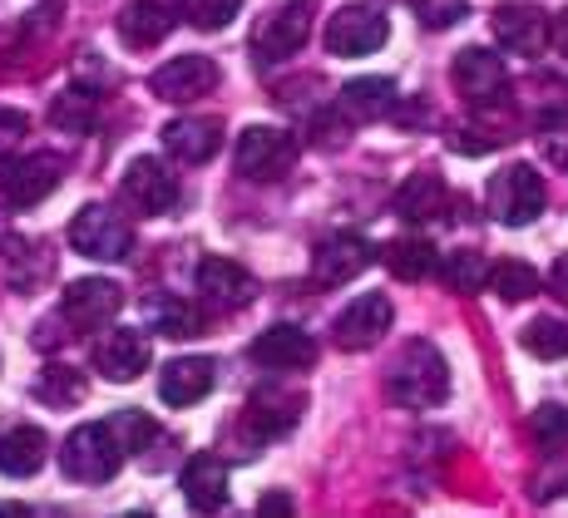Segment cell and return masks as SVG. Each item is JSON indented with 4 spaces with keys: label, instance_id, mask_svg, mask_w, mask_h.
<instances>
[{
    "label": "cell",
    "instance_id": "1",
    "mask_svg": "<svg viewBox=\"0 0 568 518\" xmlns=\"http://www.w3.org/2000/svg\"><path fill=\"white\" fill-rule=\"evenodd\" d=\"M386 390L396 395L406 410H435L450 395V360L430 346V341H406L400 356L386 370Z\"/></svg>",
    "mask_w": 568,
    "mask_h": 518
},
{
    "label": "cell",
    "instance_id": "2",
    "mask_svg": "<svg viewBox=\"0 0 568 518\" xmlns=\"http://www.w3.org/2000/svg\"><path fill=\"white\" fill-rule=\"evenodd\" d=\"M544 203H549V189H544V173L534 169V163H509L485 189L489 217L505 227H529L534 217L544 213Z\"/></svg>",
    "mask_w": 568,
    "mask_h": 518
},
{
    "label": "cell",
    "instance_id": "3",
    "mask_svg": "<svg viewBox=\"0 0 568 518\" xmlns=\"http://www.w3.org/2000/svg\"><path fill=\"white\" fill-rule=\"evenodd\" d=\"M119 465H124V445L114 439L109 425L70 429V439H64V449H60V469L70 474L74 484H104L119 474Z\"/></svg>",
    "mask_w": 568,
    "mask_h": 518
},
{
    "label": "cell",
    "instance_id": "4",
    "mask_svg": "<svg viewBox=\"0 0 568 518\" xmlns=\"http://www.w3.org/2000/svg\"><path fill=\"white\" fill-rule=\"evenodd\" d=\"M70 247L90 262H124L134 252V227L104 203H84L70 223Z\"/></svg>",
    "mask_w": 568,
    "mask_h": 518
},
{
    "label": "cell",
    "instance_id": "5",
    "mask_svg": "<svg viewBox=\"0 0 568 518\" xmlns=\"http://www.w3.org/2000/svg\"><path fill=\"white\" fill-rule=\"evenodd\" d=\"M312 10H316V0H287V6H277L272 16H262L253 30V60L282 64V60H292V54H302V45H307V35H312Z\"/></svg>",
    "mask_w": 568,
    "mask_h": 518
},
{
    "label": "cell",
    "instance_id": "6",
    "mask_svg": "<svg viewBox=\"0 0 568 518\" xmlns=\"http://www.w3.org/2000/svg\"><path fill=\"white\" fill-rule=\"evenodd\" d=\"M297 163V139L277 124H253L237 139V173L253 183H277Z\"/></svg>",
    "mask_w": 568,
    "mask_h": 518
},
{
    "label": "cell",
    "instance_id": "7",
    "mask_svg": "<svg viewBox=\"0 0 568 518\" xmlns=\"http://www.w3.org/2000/svg\"><path fill=\"white\" fill-rule=\"evenodd\" d=\"M390 40V20L381 6H342L326 20V50L342 54V60H362L376 54Z\"/></svg>",
    "mask_w": 568,
    "mask_h": 518
},
{
    "label": "cell",
    "instance_id": "8",
    "mask_svg": "<svg viewBox=\"0 0 568 518\" xmlns=\"http://www.w3.org/2000/svg\"><path fill=\"white\" fill-rule=\"evenodd\" d=\"M60 189V159L54 153H26V159H0V197L10 207H36Z\"/></svg>",
    "mask_w": 568,
    "mask_h": 518
},
{
    "label": "cell",
    "instance_id": "9",
    "mask_svg": "<svg viewBox=\"0 0 568 518\" xmlns=\"http://www.w3.org/2000/svg\"><path fill=\"white\" fill-rule=\"evenodd\" d=\"M450 80H455V90L465 94V104H475V109L505 104V94H509L505 60H499V54H489V50H479V45H469V50L455 54Z\"/></svg>",
    "mask_w": 568,
    "mask_h": 518
},
{
    "label": "cell",
    "instance_id": "10",
    "mask_svg": "<svg viewBox=\"0 0 568 518\" xmlns=\"http://www.w3.org/2000/svg\"><path fill=\"white\" fill-rule=\"evenodd\" d=\"M119 306H124V286L109 282V277H80V282L64 286V296H60V316L74 331L109 326L119 316Z\"/></svg>",
    "mask_w": 568,
    "mask_h": 518
},
{
    "label": "cell",
    "instance_id": "11",
    "mask_svg": "<svg viewBox=\"0 0 568 518\" xmlns=\"http://www.w3.org/2000/svg\"><path fill=\"white\" fill-rule=\"evenodd\" d=\"M371 262H376V247H371V237H362V233H332V237L316 242L312 277L322 282V286H346V282L362 277Z\"/></svg>",
    "mask_w": 568,
    "mask_h": 518
},
{
    "label": "cell",
    "instance_id": "12",
    "mask_svg": "<svg viewBox=\"0 0 568 518\" xmlns=\"http://www.w3.org/2000/svg\"><path fill=\"white\" fill-rule=\"evenodd\" d=\"M390 316H396V306H390V296L381 292H362L356 302L342 306V316H336L332 336L342 351H371L381 336L390 331Z\"/></svg>",
    "mask_w": 568,
    "mask_h": 518
},
{
    "label": "cell",
    "instance_id": "13",
    "mask_svg": "<svg viewBox=\"0 0 568 518\" xmlns=\"http://www.w3.org/2000/svg\"><path fill=\"white\" fill-rule=\"evenodd\" d=\"M495 40H499V50H509V54H544V45H549V16H544L534 0H505V6L495 10Z\"/></svg>",
    "mask_w": 568,
    "mask_h": 518
},
{
    "label": "cell",
    "instance_id": "14",
    "mask_svg": "<svg viewBox=\"0 0 568 518\" xmlns=\"http://www.w3.org/2000/svg\"><path fill=\"white\" fill-rule=\"evenodd\" d=\"M119 189H124V197L144 217H163L179 207V179H173L169 163H159V159H134L124 169V183H119Z\"/></svg>",
    "mask_w": 568,
    "mask_h": 518
},
{
    "label": "cell",
    "instance_id": "15",
    "mask_svg": "<svg viewBox=\"0 0 568 518\" xmlns=\"http://www.w3.org/2000/svg\"><path fill=\"white\" fill-rule=\"evenodd\" d=\"M149 90L159 99H169V104H193V99L217 90V64L207 60V54H179V60L159 64Z\"/></svg>",
    "mask_w": 568,
    "mask_h": 518
},
{
    "label": "cell",
    "instance_id": "16",
    "mask_svg": "<svg viewBox=\"0 0 568 518\" xmlns=\"http://www.w3.org/2000/svg\"><path fill=\"white\" fill-rule=\"evenodd\" d=\"M149 360H154V351H149L144 331H104V336L94 341V370L114 385L139 380L149 370Z\"/></svg>",
    "mask_w": 568,
    "mask_h": 518
},
{
    "label": "cell",
    "instance_id": "17",
    "mask_svg": "<svg viewBox=\"0 0 568 518\" xmlns=\"http://www.w3.org/2000/svg\"><path fill=\"white\" fill-rule=\"evenodd\" d=\"M253 360L262 370H307L316 360V341H312V331L277 322L253 341Z\"/></svg>",
    "mask_w": 568,
    "mask_h": 518
},
{
    "label": "cell",
    "instance_id": "18",
    "mask_svg": "<svg viewBox=\"0 0 568 518\" xmlns=\"http://www.w3.org/2000/svg\"><path fill=\"white\" fill-rule=\"evenodd\" d=\"M390 109H396V80H381V74H371V80H352L342 94H336V119H342L346 129L381 124Z\"/></svg>",
    "mask_w": 568,
    "mask_h": 518
},
{
    "label": "cell",
    "instance_id": "19",
    "mask_svg": "<svg viewBox=\"0 0 568 518\" xmlns=\"http://www.w3.org/2000/svg\"><path fill=\"white\" fill-rule=\"evenodd\" d=\"M199 292H203V302L217 306V312H237V306L253 302L257 282L247 277V267H237L233 257H203L199 262Z\"/></svg>",
    "mask_w": 568,
    "mask_h": 518
},
{
    "label": "cell",
    "instance_id": "20",
    "mask_svg": "<svg viewBox=\"0 0 568 518\" xmlns=\"http://www.w3.org/2000/svg\"><path fill=\"white\" fill-rule=\"evenodd\" d=\"M213 360L207 356H179V360H169L163 366V376H159V395H163V405H199L207 390H213Z\"/></svg>",
    "mask_w": 568,
    "mask_h": 518
},
{
    "label": "cell",
    "instance_id": "21",
    "mask_svg": "<svg viewBox=\"0 0 568 518\" xmlns=\"http://www.w3.org/2000/svg\"><path fill=\"white\" fill-rule=\"evenodd\" d=\"M173 20L179 16H173L163 0H129V6L119 10V35H124V45H134V50H154L169 40Z\"/></svg>",
    "mask_w": 568,
    "mask_h": 518
},
{
    "label": "cell",
    "instance_id": "22",
    "mask_svg": "<svg viewBox=\"0 0 568 518\" xmlns=\"http://www.w3.org/2000/svg\"><path fill=\"white\" fill-rule=\"evenodd\" d=\"M183 499L193 504L199 514H217L227 504V465L217 455H193L183 465Z\"/></svg>",
    "mask_w": 568,
    "mask_h": 518
},
{
    "label": "cell",
    "instance_id": "23",
    "mask_svg": "<svg viewBox=\"0 0 568 518\" xmlns=\"http://www.w3.org/2000/svg\"><path fill=\"white\" fill-rule=\"evenodd\" d=\"M217 143H223V129L213 124V119H169L163 124V149L173 153L179 163H207L217 153Z\"/></svg>",
    "mask_w": 568,
    "mask_h": 518
},
{
    "label": "cell",
    "instance_id": "24",
    "mask_svg": "<svg viewBox=\"0 0 568 518\" xmlns=\"http://www.w3.org/2000/svg\"><path fill=\"white\" fill-rule=\"evenodd\" d=\"M45 459H50L45 429L16 425V429H6V435H0V474H10V479H30V474H40Z\"/></svg>",
    "mask_w": 568,
    "mask_h": 518
},
{
    "label": "cell",
    "instance_id": "25",
    "mask_svg": "<svg viewBox=\"0 0 568 518\" xmlns=\"http://www.w3.org/2000/svg\"><path fill=\"white\" fill-rule=\"evenodd\" d=\"M297 420H302V400L297 395H277V390L253 395V400H247V415H243V425L253 439H277Z\"/></svg>",
    "mask_w": 568,
    "mask_h": 518
},
{
    "label": "cell",
    "instance_id": "26",
    "mask_svg": "<svg viewBox=\"0 0 568 518\" xmlns=\"http://www.w3.org/2000/svg\"><path fill=\"white\" fill-rule=\"evenodd\" d=\"M144 322H149V331H159V336H173V341L203 336V312L193 302H183V296H169V292L144 296Z\"/></svg>",
    "mask_w": 568,
    "mask_h": 518
},
{
    "label": "cell",
    "instance_id": "27",
    "mask_svg": "<svg viewBox=\"0 0 568 518\" xmlns=\"http://www.w3.org/2000/svg\"><path fill=\"white\" fill-rule=\"evenodd\" d=\"M445 207H450V193H445V179L440 173H410L406 183H400L396 193V213L406 217V223H430V217H440Z\"/></svg>",
    "mask_w": 568,
    "mask_h": 518
},
{
    "label": "cell",
    "instance_id": "28",
    "mask_svg": "<svg viewBox=\"0 0 568 518\" xmlns=\"http://www.w3.org/2000/svg\"><path fill=\"white\" fill-rule=\"evenodd\" d=\"M381 262H386V267L396 272L400 282H425V277H435V262H440V252H435L425 237H396V242H386Z\"/></svg>",
    "mask_w": 568,
    "mask_h": 518
},
{
    "label": "cell",
    "instance_id": "29",
    "mask_svg": "<svg viewBox=\"0 0 568 518\" xmlns=\"http://www.w3.org/2000/svg\"><path fill=\"white\" fill-rule=\"evenodd\" d=\"M519 346L539 360H564L568 356V322H559V316H539V322H529L519 331Z\"/></svg>",
    "mask_w": 568,
    "mask_h": 518
},
{
    "label": "cell",
    "instance_id": "30",
    "mask_svg": "<svg viewBox=\"0 0 568 518\" xmlns=\"http://www.w3.org/2000/svg\"><path fill=\"white\" fill-rule=\"evenodd\" d=\"M435 272H440V282L450 286V292H485L489 262L479 257V252H450V257L435 262Z\"/></svg>",
    "mask_w": 568,
    "mask_h": 518
},
{
    "label": "cell",
    "instance_id": "31",
    "mask_svg": "<svg viewBox=\"0 0 568 518\" xmlns=\"http://www.w3.org/2000/svg\"><path fill=\"white\" fill-rule=\"evenodd\" d=\"M485 286H495V296H505V302H529V296L539 292V272H534L529 262L505 257L499 267H489Z\"/></svg>",
    "mask_w": 568,
    "mask_h": 518
},
{
    "label": "cell",
    "instance_id": "32",
    "mask_svg": "<svg viewBox=\"0 0 568 518\" xmlns=\"http://www.w3.org/2000/svg\"><path fill=\"white\" fill-rule=\"evenodd\" d=\"M36 400H45V405H80L84 400V376L80 370H70V366H45L40 370V380H36Z\"/></svg>",
    "mask_w": 568,
    "mask_h": 518
},
{
    "label": "cell",
    "instance_id": "33",
    "mask_svg": "<svg viewBox=\"0 0 568 518\" xmlns=\"http://www.w3.org/2000/svg\"><path fill=\"white\" fill-rule=\"evenodd\" d=\"M50 124L64 129V134H90V124H94V94L64 90V94L50 104Z\"/></svg>",
    "mask_w": 568,
    "mask_h": 518
},
{
    "label": "cell",
    "instance_id": "34",
    "mask_svg": "<svg viewBox=\"0 0 568 518\" xmlns=\"http://www.w3.org/2000/svg\"><path fill=\"white\" fill-rule=\"evenodd\" d=\"M534 143H539V159L549 163V169L568 173V109H559V114H544L539 124H534Z\"/></svg>",
    "mask_w": 568,
    "mask_h": 518
},
{
    "label": "cell",
    "instance_id": "35",
    "mask_svg": "<svg viewBox=\"0 0 568 518\" xmlns=\"http://www.w3.org/2000/svg\"><path fill=\"white\" fill-rule=\"evenodd\" d=\"M243 10V0H179V16L193 30H223L233 26V16Z\"/></svg>",
    "mask_w": 568,
    "mask_h": 518
},
{
    "label": "cell",
    "instance_id": "36",
    "mask_svg": "<svg viewBox=\"0 0 568 518\" xmlns=\"http://www.w3.org/2000/svg\"><path fill=\"white\" fill-rule=\"evenodd\" d=\"M529 429H534V439H539V449H564L568 445V405H554V400L539 405Z\"/></svg>",
    "mask_w": 568,
    "mask_h": 518
},
{
    "label": "cell",
    "instance_id": "37",
    "mask_svg": "<svg viewBox=\"0 0 568 518\" xmlns=\"http://www.w3.org/2000/svg\"><path fill=\"white\" fill-rule=\"evenodd\" d=\"M109 429H114V439L124 445V455H139V449L154 439V420H149L144 410H119L114 420H104Z\"/></svg>",
    "mask_w": 568,
    "mask_h": 518
},
{
    "label": "cell",
    "instance_id": "38",
    "mask_svg": "<svg viewBox=\"0 0 568 518\" xmlns=\"http://www.w3.org/2000/svg\"><path fill=\"white\" fill-rule=\"evenodd\" d=\"M465 10H469V0H415V20L430 30H445V26H455V20H465Z\"/></svg>",
    "mask_w": 568,
    "mask_h": 518
},
{
    "label": "cell",
    "instance_id": "39",
    "mask_svg": "<svg viewBox=\"0 0 568 518\" xmlns=\"http://www.w3.org/2000/svg\"><path fill=\"white\" fill-rule=\"evenodd\" d=\"M26 134H30V119L20 114V109H0V159L16 153L20 143H26Z\"/></svg>",
    "mask_w": 568,
    "mask_h": 518
},
{
    "label": "cell",
    "instance_id": "40",
    "mask_svg": "<svg viewBox=\"0 0 568 518\" xmlns=\"http://www.w3.org/2000/svg\"><path fill=\"white\" fill-rule=\"evenodd\" d=\"M549 45H554V50H559L564 60H568V6H564L554 20H549Z\"/></svg>",
    "mask_w": 568,
    "mask_h": 518
},
{
    "label": "cell",
    "instance_id": "41",
    "mask_svg": "<svg viewBox=\"0 0 568 518\" xmlns=\"http://www.w3.org/2000/svg\"><path fill=\"white\" fill-rule=\"evenodd\" d=\"M257 514H292V499L287 494H267V499L257 504Z\"/></svg>",
    "mask_w": 568,
    "mask_h": 518
},
{
    "label": "cell",
    "instance_id": "42",
    "mask_svg": "<svg viewBox=\"0 0 568 518\" xmlns=\"http://www.w3.org/2000/svg\"><path fill=\"white\" fill-rule=\"evenodd\" d=\"M554 292L568 296V252H564L559 262H554Z\"/></svg>",
    "mask_w": 568,
    "mask_h": 518
}]
</instances>
